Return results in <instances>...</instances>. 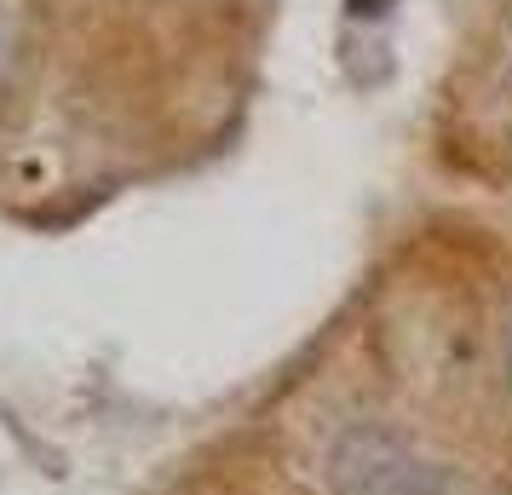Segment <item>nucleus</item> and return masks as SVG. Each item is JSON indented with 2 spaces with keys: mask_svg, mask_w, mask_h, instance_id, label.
I'll return each instance as SVG.
<instances>
[{
  "mask_svg": "<svg viewBox=\"0 0 512 495\" xmlns=\"http://www.w3.org/2000/svg\"><path fill=\"white\" fill-rule=\"evenodd\" d=\"M323 495H461L432 461H420L392 432L351 426L323 455Z\"/></svg>",
  "mask_w": 512,
  "mask_h": 495,
  "instance_id": "1",
  "label": "nucleus"
}]
</instances>
